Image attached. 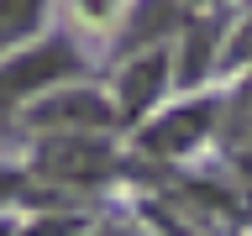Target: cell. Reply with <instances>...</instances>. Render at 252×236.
<instances>
[{
    "label": "cell",
    "instance_id": "6da1fadb",
    "mask_svg": "<svg viewBox=\"0 0 252 236\" xmlns=\"http://www.w3.org/2000/svg\"><path fill=\"white\" fill-rule=\"evenodd\" d=\"M84 68V53H79L68 37H42V42L11 47L0 58V116L11 110H27L32 100H42L47 89H58Z\"/></svg>",
    "mask_w": 252,
    "mask_h": 236
},
{
    "label": "cell",
    "instance_id": "7a4b0ae2",
    "mask_svg": "<svg viewBox=\"0 0 252 236\" xmlns=\"http://www.w3.org/2000/svg\"><path fill=\"white\" fill-rule=\"evenodd\" d=\"M37 173L53 184H105L116 173V152L105 142H90V131H47L37 147Z\"/></svg>",
    "mask_w": 252,
    "mask_h": 236
},
{
    "label": "cell",
    "instance_id": "3957f363",
    "mask_svg": "<svg viewBox=\"0 0 252 236\" xmlns=\"http://www.w3.org/2000/svg\"><path fill=\"white\" fill-rule=\"evenodd\" d=\"M121 121V110L94 89H47L42 100L27 105L32 131H110Z\"/></svg>",
    "mask_w": 252,
    "mask_h": 236
},
{
    "label": "cell",
    "instance_id": "277c9868",
    "mask_svg": "<svg viewBox=\"0 0 252 236\" xmlns=\"http://www.w3.org/2000/svg\"><path fill=\"white\" fill-rule=\"evenodd\" d=\"M173 84V58L163 47H147V53H131L126 68L116 74V110L121 121H137L163 100V89Z\"/></svg>",
    "mask_w": 252,
    "mask_h": 236
},
{
    "label": "cell",
    "instance_id": "5b68a950",
    "mask_svg": "<svg viewBox=\"0 0 252 236\" xmlns=\"http://www.w3.org/2000/svg\"><path fill=\"white\" fill-rule=\"evenodd\" d=\"M220 121V105L216 100H189V105H173L168 116H158L147 131H142V147L153 157H184L194 152L205 137H210V126Z\"/></svg>",
    "mask_w": 252,
    "mask_h": 236
},
{
    "label": "cell",
    "instance_id": "8992f818",
    "mask_svg": "<svg viewBox=\"0 0 252 236\" xmlns=\"http://www.w3.org/2000/svg\"><path fill=\"white\" fill-rule=\"evenodd\" d=\"M179 16H184V0H137L131 11L121 16V53H147V47H163L179 31Z\"/></svg>",
    "mask_w": 252,
    "mask_h": 236
},
{
    "label": "cell",
    "instance_id": "52a82bcc",
    "mask_svg": "<svg viewBox=\"0 0 252 236\" xmlns=\"http://www.w3.org/2000/svg\"><path fill=\"white\" fill-rule=\"evenodd\" d=\"M216 42H220V27L205 16V21H194V27H184V47H179V68H173V79L179 84H200L205 74H210V63H216Z\"/></svg>",
    "mask_w": 252,
    "mask_h": 236
},
{
    "label": "cell",
    "instance_id": "ba28073f",
    "mask_svg": "<svg viewBox=\"0 0 252 236\" xmlns=\"http://www.w3.org/2000/svg\"><path fill=\"white\" fill-rule=\"evenodd\" d=\"M42 11H47V0H0V58L37 31Z\"/></svg>",
    "mask_w": 252,
    "mask_h": 236
},
{
    "label": "cell",
    "instance_id": "9c48e42d",
    "mask_svg": "<svg viewBox=\"0 0 252 236\" xmlns=\"http://www.w3.org/2000/svg\"><path fill=\"white\" fill-rule=\"evenodd\" d=\"M220 58H226V68H247V63H252V16H247V21H236V37L226 42Z\"/></svg>",
    "mask_w": 252,
    "mask_h": 236
},
{
    "label": "cell",
    "instance_id": "30bf717a",
    "mask_svg": "<svg viewBox=\"0 0 252 236\" xmlns=\"http://www.w3.org/2000/svg\"><path fill=\"white\" fill-rule=\"evenodd\" d=\"M74 231H79L74 215H47V220H37V226H27V231H16V236H74Z\"/></svg>",
    "mask_w": 252,
    "mask_h": 236
},
{
    "label": "cell",
    "instance_id": "8fae6325",
    "mask_svg": "<svg viewBox=\"0 0 252 236\" xmlns=\"http://www.w3.org/2000/svg\"><path fill=\"white\" fill-rule=\"evenodd\" d=\"M16 189H21V173H16V168H0V205L16 200Z\"/></svg>",
    "mask_w": 252,
    "mask_h": 236
},
{
    "label": "cell",
    "instance_id": "7c38bea8",
    "mask_svg": "<svg viewBox=\"0 0 252 236\" xmlns=\"http://www.w3.org/2000/svg\"><path fill=\"white\" fill-rule=\"evenodd\" d=\"M0 236H16V226H11V220H0Z\"/></svg>",
    "mask_w": 252,
    "mask_h": 236
},
{
    "label": "cell",
    "instance_id": "4fadbf2b",
    "mask_svg": "<svg viewBox=\"0 0 252 236\" xmlns=\"http://www.w3.org/2000/svg\"><path fill=\"white\" fill-rule=\"evenodd\" d=\"M184 5H205V0H184Z\"/></svg>",
    "mask_w": 252,
    "mask_h": 236
}]
</instances>
